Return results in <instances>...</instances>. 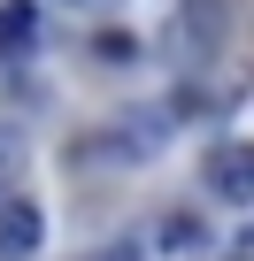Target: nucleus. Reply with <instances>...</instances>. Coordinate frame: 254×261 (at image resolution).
<instances>
[{
    "label": "nucleus",
    "instance_id": "obj_1",
    "mask_svg": "<svg viewBox=\"0 0 254 261\" xmlns=\"http://www.w3.org/2000/svg\"><path fill=\"white\" fill-rule=\"evenodd\" d=\"M177 139V108H131L123 123H108L100 139L77 146V162H147Z\"/></svg>",
    "mask_w": 254,
    "mask_h": 261
},
{
    "label": "nucleus",
    "instance_id": "obj_2",
    "mask_svg": "<svg viewBox=\"0 0 254 261\" xmlns=\"http://www.w3.org/2000/svg\"><path fill=\"white\" fill-rule=\"evenodd\" d=\"M200 185H208L216 200L246 207V200H254V139H223V146H208V169H200Z\"/></svg>",
    "mask_w": 254,
    "mask_h": 261
},
{
    "label": "nucleus",
    "instance_id": "obj_3",
    "mask_svg": "<svg viewBox=\"0 0 254 261\" xmlns=\"http://www.w3.org/2000/svg\"><path fill=\"white\" fill-rule=\"evenodd\" d=\"M47 246V207L24 192H0V261H31Z\"/></svg>",
    "mask_w": 254,
    "mask_h": 261
},
{
    "label": "nucleus",
    "instance_id": "obj_4",
    "mask_svg": "<svg viewBox=\"0 0 254 261\" xmlns=\"http://www.w3.org/2000/svg\"><path fill=\"white\" fill-rule=\"evenodd\" d=\"M39 31H47V16H39V0H0V62H16V54H31V46H39Z\"/></svg>",
    "mask_w": 254,
    "mask_h": 261
},
{
    "label": "nucleus",
    "instance_id": "obj_5",
    "mask_svg": "<svg viewBox=\"0 0 254 261\" xmlns=\"http://www.w3.org/2000/svg\"><path fill=\"white\" fill-rule=\"evenodd\" d=\"M154 238H162V246H170V253H200V223H193V215H185V207H170V215H162V223H154Z\"/></svg>",
    "mask_w": 254,
    "mask_h": 261
},
{
    "label": "nucleus",
    "instance_id": "obj_6",
    "mask_svg": "<svg viewBox=\"0 0 254 261\" xmlns=\"http://www.w3.org/2000/svg\"><path fill=\"white\" fill-rule=\"evenodd\" d=\"M24 177V139H16V130H0V192H8Z\"/></svg>",
    "mask_w": 254,
    "mask_h": 261
},
{
    "label": "nucleus",
    "instance_id": "obj_7",
    "mask_svg": "<svg viewBox=\"0 0 254 261\" xmlns=\"http://www.w3.org/2000/svg\"><path fill=\"white\" fill-rule=\"evenodd\" d=\"M93 261H139V246H131V238H116V246H100Z\"/></svg>",
    "mask_w": 254,
    "mask_h": 261
},
{
    "label": "nucleus",
    "instance_id": "obj_8",
    "mask_svg": "<svg viewBox=\"0 0 254 261\" xmlns=\"http://www.w3.org/2000/svg\"><path fill=\"white\" fill-rule=\"evenodd\" d=\"M231 261H254V253H231Z\"/></svg>",
    "mask_w": 254,
    "mask_h": 261
}]
</instances>
